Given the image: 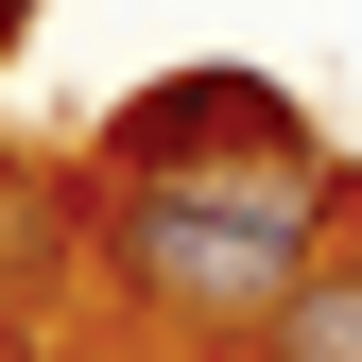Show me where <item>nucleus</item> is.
<instances>
[{
    "label": "nucleus",
    "mask_w": 362,
    "mask_h": 362,
    "mask_svg": "<svg viewBox=\"0 0 362 362\" xmlns=\"http://www.w3.org/2000/svg\"><path fill=\"white\" fill-rule=\"evenodd\" d=\"M310 242H328L310 139H259V156H207V173H121V207H104V276L173 328H224V345L310 276Z\"/></svg>",
    "instance_id": "nucleus-1"
},
{
    "label": "nucleus",
    "mask_w": 362,
    "mask_h": 362,
    "mask_svg": "<svg viewBox=\"0 0 362 362\" xmlns=\"http://www.w3.org/2000/svg\"><path fill=\"white\" fill-rule=\"evenodd\" d=\"M259 362H362V259H310V276L259 310Z\"/></svg>",
    "instance_id": "nucleus-3"
},
{
    "label": "nucleus",
    "mask_w": 362,
    "mask_h": 362,
    "mask_svg": "<svg viewBox=\"0 0 362 362\" xmlns=\"http://www.w3.org/2000/svg\"><path fill=\"white\" fill-rule=\"evenodd\" d=\"M18 35H35V0H0V52H18Z\"/></svg>",
    "instance_id": "nucleus-4"
},
{
    "label": "nucleus",
    "mask_w": 362,
    "mask_h": 362,
    "mask_svg": "<svg viewBox=\"0 0 362 362\" xmlns=\"http://www.w3.org/2000/svg\"><path fill=\"white\" fill-rule=\"evenodd\" d=\"M259 139H293V86L276 69H156L139 104L104 121L121 173H207V156H259Z\"/></svg>",
    "instance_id": "nucleus-2"
}]
</instances>
